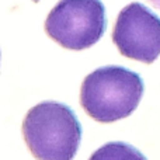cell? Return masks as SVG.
<instances>
[{
  "label": "cell",
  "instance_id": "obj_3",
  "mask_svg": "<svg viewBox=\"0 0 160 160\" xmlns=\"http://www.w3.org/2000/svg\"><path fill=\"white\" fill-rule=\"evenodd\" d=\"M107 28L101 0H61L45 20V31L61 47L83 51L101 39Z\"/></svg>",
  "mask_w": 160,
  "mask_h": 160
},
{
  "label": "cell",
  "instance_id": "obj_6",
  "mask_svg": "<svg viewBox=\"0 0 160 160\" xmlns=\"http://www.w3.org/2000/svg\"><path fill=\"white\" fill-rule=\"evenodd\" d=\"M150 3H152L155 7H158V8H160V0H149Z\"/></svg>",
  "mask_w": 160,
  "mask_h": 160
},
{
  "label": "cell",
  "instance_id": "obj_2",
  "mask_svg": "<svg viewBox=\"0 0 160 160\" xmlns=\"http://www.w3.org/2000/svg\"><path fill=\"white\" fill-rule=\"evenodd\" d=\"M145 91L139 73L124 66H102L83 80L80 104L87 115L98 122H114L129 117Z\"/></svg>",
  "mask_w": 160,
  "mask_h": 160
},
{
  "label": "cell",
  "instance_id": "obj_7",
  "mask_svg": "<svg viewBox=\"0 0 160 160\" xmlns=\"http://www.w3.org/2000/svg\"><path fill=\"white\" fill-rule=\"evenodd\" d=\"M34 2H35V3H37V2H39V0H34Z\"/></svg>",
  "mask_w": 160,
  "mask_h": 160
},
{
  "label": "cell",
  "instance_id": "obj_4",
  "mask_svg": "<svg viewBox=\"0 0 160 160\" xmlns=\"http://www.w3.org/2000/svg\"><path fill=\"white\" fill-rule=\"evenodd\" d=\"M112 42L125 58L152 63L160 55V17L142 3L125 6L117 17Z\"/></svg>",
  "mask_w": 160,
  "mask_h": 160
},
{
  "label": "cell",
  "instance_id": "obj_1",
  "mask_svg": "<svg viewBox=\"0 0 160 160\" xmlns=\"http://www.w3.org/2000/svg\"><path fill=\"white\" fill-rule=\"evenodd\" d=\"M22 136L37 160H73L82 141V124L66 104L44 101L27 112Z\"/></svg>",
  "mask_w": 160,
  "mask_h": 160
},
{
  "label": "cell",
  "instance_id": "obj_5",
  "mask_svg": "<svg viewBox=\"0 0 160 160\" xmlns=\"http://www.w3.org/2000/svg\"><path fill=\"white\" fill-rule=\"evenodd\" d=\"M88 160H148L135 146L125 142H108L96 150Z\"/></svg>",
  "mask_w": 160,
  "mask_h": 160
}]
</instances>
